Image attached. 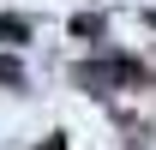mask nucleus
I'll return each mask as SVG.
<instances>
[{
	"instance_id": "f257e3e1",
	"label": "nucleus",
	"mask_w": 156,
	"mask_h": 150,
	"mask_svg": "<svg viewBox=\"0 0 156 150\" xmlns=\"http://www.w3.org/2000/svg\"><path fill=\"white\" fill-rule=\"evenodd\" d=\"M78 84L96 90V96H108L114 84H144V66H132V60H84L78 66Z\"/></svg>"
},
{
	"instance_id": "f03ea898",
	"label": "nucleus",
	"mask_w": 156,
	"mask_h": 150,
	"mask_svg": "<svg viewBox=\"0 0 156 150\" xmlns=\"http://www.w3.org/2000/svg\"><path fill=\"white\" fill-rule=\"evenodd\" d=\"M30 36V24L24 18H12V12H6V18H0V42H24Z\"/></svg>"
},
{
	"instance_id": "7ed1b4c3",
	"label": "nucleus",
	"mask_w": 156,
	"mask_h": 150,
	"mask_svg": "<svg viewBox=\"0 0 156 150\" xmlns=\"http://www.w3.org/2000/svg\"><path fill=\"white\" fill-rule=\"evenodd\" d=\"M72 36H102V18H96V12H78V18H72Z\"/></svg>"
},
{
	"instance_id": "20e7f679",
	"label": "nucleus",
	"mask_w": 156,
	"mask_h": 150,
	"mask_svg": "<svg viewBox=\"0 0 156 150\" xmlns=\"http://www.w3.org/2000/svg\"><path fill=\"white\" fill-rule=\"evenodd\" d=\"M0 84H24V72H18V60H0Z\"/></svg>"
}]
</instances>
